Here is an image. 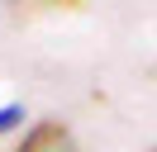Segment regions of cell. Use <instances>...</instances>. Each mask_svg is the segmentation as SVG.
Wrapping results in <instances>:
<instances>
[{
	"mask_svg": "<svg viewBox=\"0 0 157 152\" xmlns=\"http://www.w3.org/2000/svg\"><path fill=\"white\" fill-rule=\"evenodd\" d=\"M14 152H81V142H76V133H71L67 124L43 119V124H33V128L24 133V142Z\"/></svg>",
	"mask_w": 157,
	"mask_h": 152,
	"instance_id": "cell-1",
	"label": "cell"
},
{
	"mask_svg": "<svg viewBox=\"0 0 157 152\" xmlns=\"http://www.w3.org/2000/svg\"><path fill=\"white\" fill-rule=\"evenodd\" d=\"M19 119H24V104H5V109H0V133H10Z\"/></svg>",
	"mask_w": 157,
	"mask_h": 152,
	"instance_id": "cell-2",
	"label": "cell"
}]
</instances>
